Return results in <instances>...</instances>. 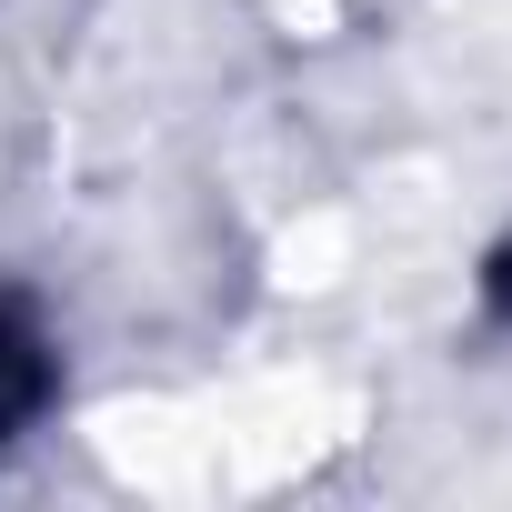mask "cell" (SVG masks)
Wrapping results in <instances>:
<instances>
[{
	"mask_svg": "<svg viewBox=\"0 0 512 512\" xmlns=\"http://www.w3.org/2000/svg\"><path fill=\"white\" fill-rule=\"evenodd\" d=\"M41 402H51V342H41L31 302L0 292V442L21 422H41Z\"/></svg>",
	"mask_w": 512,
	"mask_h": 512,
	"instance_id": "cell-1",
	"label": "cell"
}]
</instances>
